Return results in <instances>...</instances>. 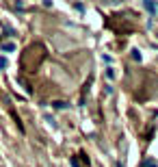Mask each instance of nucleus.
Wrapping results in <instances>:
<instances>
[{"instance_id":"nucleus-6","label":"nucleus","mask_w":158,"mask_h":167,"mask_svg":"<svg viewBox=\"0 0 158 167\" xmlns=\"http://www.w3.org/2000/svg\"><path fill=\"white\" fill-rule=\"evenodd\" d=\"M106 76H108V78H115V72H113V70L108 67V70H106Z\"/></svg>"},{"instance_id":"nucleus-3","label":"nucleus","mask_w":158,"mask_h":167,"mask_svg":"<svg viewBox=\"0 0 158 167\" xmlns=\"http://www.w3.org/2000/svg\"><path fill=\"white\" fill-rule=\"evenodd\" d=\"M2 50H4V52H13L15 46H13V43H2Z\"/></svg>"},{"instance_id":"nucleus-7","label":"nucleus","mask_w":158,"mask_h":167,"mask_svg":"<svg viewBox=\"0 0 158 167\" xmlns=\"http://www.w3.org/2000/svg\"><path fill=\"white\" fill-rule=\"evenodd\" d=\"M117 167H126V165H123V163H119V165H117Z\"/></svg>"},{"instance_id":"nucleus-8","label":"nucleus","mask_w":158,"mask_h":167,"mask_svg":"<svg viewBox=\"0 0 158 167\" xmlns=\"http://www.w3.org/2000/svg\"><path fill=\"white\" fill-rule=\"evenodd\" d=\"M152 167H158V165H152Z\"/></svg>"},{"instance_id":"nucleus-4","label":"nucleus","mask_w":158,"mask_h":167,"mask_svg":"<svg viewBox=\"0 0 158 167\" xmlns=\"http://www.w3.org/2000/svg\"><path fill=\"white\" fill-rule=\"evenodd\" d=\"M132 59H134V61H141V52H139V50H132Z\"/></svg>"},{"instance_id":"nucleus-1","label":"nucleus","mask_w":158,"mask_h":167,"mask_svg":"<svg viewBox=\"0 0 158 167\" xmlns=\"http://www.w3.org/2000/svg\"><path fill=\"white\" fill-rule=\"evenodd\" d=\"M143 7H145V9H147V11H150V13H152V15H154V13H156V4H154V2H152V0H145V2H143Z\"/></svg>"},{"instance_id":"nucleus-5","label":"nucleus","mask_w":158,"mask_h":167,"mask_svg":"<svg viewBox=\"0 0 158 167\" xmlns=\"http://www.w3.org/2000/svg\"><path fill=\"white\" fill-rule=\"evenodd\" d=\"M7 65H9V61H7L4 56H0V67H7Z\"/></svg>"},{"instance_id":"nucleus-2","label":"nucleus","mask_w":158,"mask_h":167,"mask_svg":"<svg viewBox=\"0 0 158 167\" xmlns=\"http://www.w3.org/2000/svg\"><path fill=\"white\" fill-rule=\"evenodd\" d=\"M52 106H54V109H58V111H63V109H67L69 104H67V102H63V100H54Z\"/></svg>"}]
</instances>
